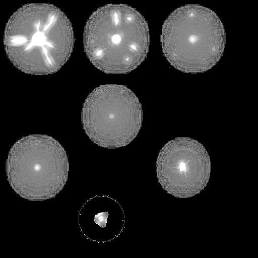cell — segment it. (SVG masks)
<instances>
[{"instance_id": "8992f818", "label": "cell", "mask_w": 258, "mask_h": 258, "mask_svg": "<svg viewBox=\"0 0 258 258\" xmlns=\"http://www.w3.org/2000/svg\"><path fill=\"white\" fill-rule=\"evenodd\" d=\"M209 159L200 144L189 138H176L161 150L157 160L159 182L168 193L184 197L194 183L206 180Z\"/></svg>"}, {"instance_id": "52a82bcc", "label": "cell", "mask_w": 258, "mask_h": 258, "mask_svg": "<svg viewBox=\"0 0 258 258\" xmlns=\"http://www.w3.org/2000/svg\"><path fill=\"white\" fill-rule=\"evenodd\" d=\"M124 211L116 200L107 196H96L81 208L79 227L87 238L104 243L120 235L124 228Z\"/></svg>"}, {"instance_id": "277c9868", "label": "cell", "mask_w": 258, "mask_h": 258, "mask_svg": "<svg viewBox=\"0 0 258 258\" xmlns=\"http://www.w3.org/2000/svg\"><path fill=\"white\" fill-rule=\"evenodd\" d=\"M69 163L63 148L45 135H30L11 148L7 162L8 180L14 191L32 201L54 197L68 179Z\"/></svg>"}, {"instance_id": "7a4b0ae2", "label": "cell", "mask_w": 258, "mask_h": 258, "mask_svg": "<svg viewBox=\"0 0 258 258\" xmlns=\"http://www.w3.org/2000/svg\"><path fill=\"white\" fill-rule=\"evenodd\" d=\"M87 57L106 74H126L146 58L150 44L149 28L143 16L124 4H108L94 12L84 27Z\"/></svg>"}, {"instance_id": "3957f363", "label": "cell", "mask_w": 258, "mask_h": 258, "mask_svg": "<svg viewBox=\"0 0 258 258\" xmlns=\"http://www.w3.org/2000/svg\"><path fill=\"white\" fill-rule=\"evenodd\" d=\"M161 44L166 59L176 69L187 73L207 71L224 52V26L210 9L200 5H184L165 21Z\"/></svg>"}, {"instance_id": "6da1fadb", "label": "cell", "mask_w": 258, "mask_h": 258, "mask_svg": "<svg viewBox=\"0 0 258 258\" xmlns=\"http://www.w3.org/2000/svg\"><path fill=\"white\" fill-rule=\"evenodd\" d=\"M73 28L59 8L48 4H28L9 19L4 44L8 57L27 74L44 75L59 70L74 47Z\"/></svg>"}, {"instance_id": "5b68a950", "label": "cell", "mask_w": 258, "mask_h": 258, "mask_svg": "<svg viewBox=\"0 0 258 258\" xmlns=\"http://www.w3.org/2000/svg\"><path fill=\"white\" fill-rule=\"evenodd\" d=\"M81 120L83 128L99 146L116 148L129 144L138 135L143 120L141 104L124 85L100 86L87 97Z\"/></svg>"}]
</instances>
